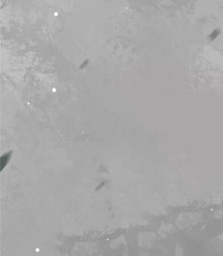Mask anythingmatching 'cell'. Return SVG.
Returning <instances> with one entry per match:
<instances>
[{
  "instance_id": "6da1fadb",
  "label": "cell",
  "mask_w": 223,
  "mask_h": 256,
  "mask_svg": "<svg viewBox=\"0 0 223 256\" xmlns=\"http://www.w3.org/2000/svg\"><path fill=\"white\" fill-rule=\"evenodd\" d=\"M12 153L11 152H7L6 154H4L3 156L1 157L0 162H1V170L2 171L3 168L8 163L9 160L11 157Z\"/></svg>"
}]
</instances>
